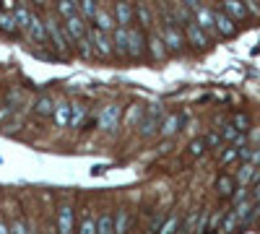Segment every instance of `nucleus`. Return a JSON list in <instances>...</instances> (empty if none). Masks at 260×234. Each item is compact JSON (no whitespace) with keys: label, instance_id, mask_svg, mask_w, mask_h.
Returning <instances> with one entry per match:
<instances>
[{"label":"nucleus","instance_id":"nucleus-1","mask_svg":"<svg viewBox=\"0 0 260 234\" xmlns=\"http://www.w3.org/2000/svg\"><path fill=\"white\" fill-rule=\"evenodd\" d=\"M45 29H47V42H52V47L65 57V55H68V50H71V45H68L65 31H62V24H57V16H47L45 18Z\"/></svg>","mask_w":260,"mask_h":234},{"label":"nucleus","instance_id":"nucleus-2","mask_svg":"<svg viewBox=\"0 0 260 234\" xmlns=\"http://www.w3.org/2000/svg\"><path fill=\"white\" fill-rule=\"evenodd\" d=\"M161 120H164V112L159 104H151V107L146 110L141 125H138V133L141 138H151V136H156L159 133V127H161Z\"/></svg>","mask_w":260,"mask_h":234},{"label":"nucleus","instance_id":"nucleus-3","mask_svg":"<svg viewBox=\"0 0 260 234\" xmlns=\"http://www.w3.org/2000/svg\"><path fill=\"white\" fill-rule=\"evenodd\" d=\"M89 39H91V47H94V57H112L115 47H112V34H104L99 29H89Z\"/></svg>","mask_w":260,"mask_h":234},{"label":"nucleus","instance_id":"nucleus-4","mask_svg":"<svg viewBox=\"0 0 260 234\" xmlns=\"http://www.w3.org/2000/svg\"><path fill=\"white\" fill-rule=\"evenodd\" d=\"M143 55H146V31L141 26H130L127 29V57L141 60Z\"/></svg>","mask_w":260,"mask_h":234},{"label":"nucleus","instance_id":"nucleus-5","mask_svg":"<svg viewBox=\"0 0 260 234\" xmlns=\"http://www.w3.org/2000/svg\"><path fill=\"white\" fill-rule=\"evenodd\" d=\"M120 120H122V110L117 107V104H107V107L99 112L96 125H99V130H104V133H115L120 127Z\"/></svg>","mask_w":260,"mask_h":234},{"label":"nucleus","instance_id":"nucleus-6","mask_svg":"<svg viewBox=\"0 0 260 234\" xmlns=\"http://www.w3.org/2000/svg\"><path fill=\"white\" fill-rule=\"evenodd\" d=\"M89 24L81 18V16H73V18H65V24H62V31L65 37H68V42H73V45H78V42H83L86 37H89Z\"/></svg>","mask_w":260,"mask_h":234},{"label":"nucleus","instance_id":"nucleus-7","mask_svg":"<svg viewBox=\"0 0 260 234\" xmlns=\"http://www.w3.org/2000/svg\"><path fill=\"white\" fill-rule=\"evenodd\" d=\"M159 34H161L164 45H167V52H172V55L182 52V47H185V34H182L180 26H161Z\"/></svg>","mask_w":260,"mask_h":234},{"label":"nucleus","instance_id":"nucleus-8","mask_svg":"<svg viewBox=\"0 0 260 234\" xmlns=\"http://www.w3.org/2000/svg\"><path fill=\"white\" fill-rule=\"evenodd\" d=\"M182 34H185V42H190L195 50H206V47H208V34H206L198 24H195V18L187 21V24L182 26Z\"/></svg>","mask_w":260,"mask_h":234},{"label":"nucleus","instance_id":"nucleus-9","mask_svg":"<svg viewBox=\"0 0 260 234\" xmlns=\"http://www.w3.org/2000/svg\"><path fill=\"white\" fill-rule=\"evenodd\" d=\"M185 125V115H180V112H169V115H164V120H161V127H159V136L161 138H172L175 133H180V127Z\"/></svg>","mask_w":260,"mask_h":234},{"label":"nucleus","instance_id":"nucleus-10","mask_svg":"<svg viewBox=\"0 0 260 234\" xmlns=\"http://www.w3.org/2000/svg\"><path fill=\"white\" fill-rule=\"evenodd\" d=\"M146 50L151 52V60H164L169 52H167V45H164V39H161V34L159 31H151V34H146Z\"/></svg>","mask_w":260,"mask_h":234},{"label":"nucleus","instance_id":"nucleus-11","mask_svg":"<svg viewBox=\"0 0 260 234\" xmlns=\"http://www.w3.org/2000/svg\"><path fill=\"white\" fill-rule=\"evenodd\" d=\"M112 16H115V24L122 26V29H130V26H133V21H136V13H133V6H130V3H115Z\"/></svg>","mask_w":260,"mask_h":234},{"label":"nucleus","instance_id":"nucleus-12","mask_svg":"<svg viewBox=\"0 0 260 234\" xmlns=\"http://www.w3.org/2000/svg\"><path fill=\"white\" fill-rule=\"evenodd\" d=\"M237 185L240 187H252L255 182H260V166H252V164H242L240 172H237Z\"/></svg>","mask_w":260,"mask_h":234},{"label":"nucleus","instance_id":"nucleus-13","mask_svg":"<svg viewBox=\"0 0 260 234\" xmlns=\"http://www.w3.org/2000/svg\"><path fill=\"white\" fill-rule=\"evenodd\" d=\"M73 224H76V214L71 206H60L57 208V231L60 234H73Z\"/></svg>","mask_w":260,"mask_h":234},{"label":"nucleus","instance_id":"nucleus-14","mask_svg":"<svg viewBox=\"0 0 260 234\" xmlns=\"http://www.w3.org/2000/svg\"><path fill=\"white\" fill-rule=\"evenodd\" d=\"M94 29H99V31H104V34H112V31L117 29L112 11H107V8H99V13L94 16Z\"/></svg>","mask_w":260,"mask_h":234},{"label":"nucleus","instance_id":"nucleus-15","mask_svg":"<svg viewBox=\"0 0 260 234\" xmlns=\"http://www.w3.org/2000/svg\"><path fill=\"white\" fill-rule=\"evenodd\" d=\"M213 24H216V34H221V37H232L237 31V24L224 11H213Z\"/></svg>","mask_w":260,"mask_h":234},{"label":"nucleus","instance_id":"nucleus-16","mask_svg":"<svg viewBox=\"0 0 260 234\" xmlns=\"http://www.w3.org/2000/svg\"><path fill=\"white\" fill-rule=\"evenodd\" d=\"M221 11L234 21V24L250 16V13H247V6H245V3H240V0H226V3H221Z\"/></svg>","mask_w":260,"mask_h":234},{"label":"nucleus","instance_id":"nucleus-17","mask_svg":"<svg viewBox=\"0 0 260 234\" xmlns=\"http://www.w3.org/2000/svg\"><path fill=\"white\" fill-rule=\"evenodd\" d=\"M29 37H31V42H37V45H45L47 42V29H45V18H39L37 13L31 16V24H29V31H26Z\"/></svg>","mask_w":260,"mask_h":234},{"label":"nucleus","instance_id":"nucleus-18","mask_svg":"<svg viewBox=\"0 0 260 234\" xmlns=\"http://www.w3.org/2000/svg\"><path fill=\"white\" fill-rule=\"evenodd\" d=\"M133 13H136V21L141 24V29H143V31L154 26V11H151V6L138 3V6H133Z\"/></svg>","mask_w":260,"mask_h":234},{"label":"nucleus","instance_id":"nucleus-19","mask_svg":"<svg viewBox=\"0 0 260 234\" xmlns=\"http://www.w3.org/2000/svg\"><path fill=\"white\" fill-rule=\"evenodd\" d=\"M52 122H55L57 127H68V125H71V104H68V102H55Z\"/></svg>","mask_w":260,"mask_h":234},{"label":"nucleus","instance_id":"nucleus-20","mask_svg":"<svg viewBox=\"0 0 260 234\" xmlns=\"http://www.w3.org/2000/svg\"><path fill=\"white\" fill-rule=\"evenodd\" d=\"M112 47H115V52H117L120 57H127V29L117 26V29L112 31Z\"/></svg>","mask_w":260,"mask_h":234},{"label":"nucleus","instance_id":"nucleus-21","mask_svg":"<svg viewBox=\"0 0 260 234\" xmlns=\"http://www.w3.org/2000/svg\"><path fill=\"white\" fill-rule=\"evenodd\" d=\"M237 190V180L229 177V175H221L219 180H216V193H219L221 198H232Z\"/></svg>","mask_w":260,"mask_h":234},{"label":"nucleus","instance_id":"nucleus-22","mask_svg":"<svg viewBox=\"0 0 260 234\" xmlns=\"http://www.w3.org/2000/svg\"><path fill=\"white\" fill-rule=\"evenodd\" d=\"M31 16H34V11H29V6H18V8L13 11V18H16V26H18V31H29Z\"/></svg>","mask_w":260,"mask_h":234},{"label":"nucleus","instance_id":"nucleus-23","mask_svg":"<svg viewBox=\"0 0 260 234\" xmlns=\"http://www.w3.org/2000/svg\"><path fill=\"white\" fill-rule=\"evenodd\" d=\"M34 110H37V115H50L52 117V112H55V99L50 96V94H42L39 99H37V104H34Z\"/></svg>","mask_w":260,"mask_h":234},{"label":"nucleus","instance_id":"nucleus-24","mask_svg":"<svg viewBox=\"0 0 260 234\" xmlns=\"http://www.w3.org/2000/svg\"><path fill=\"white\" fill-rule=\"evenodd\" d=\"M99 13V3H94V0H83V3H78V16L89 24V21H94V16Z\"/></svg>","mask_w":260,"mask_h":234},{"label":"nucleus","instance_id":"nucleus-25","mask_svg":"<svg viewBox=\"0 0 260 234\" xmlns=\"http://www.w3.org/2000/svg\"><path fill=\"white\" fill-rule=\"evenodd\" d=\"M86 115H89V107H83V104H71V125L68 127H81Z\"/></svg>","mask_w":260,"mask_h":234},{"label":"nucleus","instance_id":"nucleus-26","mask_svg":"<svg viewBox=\"0 0 260 234\" xmlns=\"http://www.w3.org/2000/svg\"><path fill=\"white\" fill-rule=\"evenodd\" d=\"M96 234H115V214H102L96 219Z\"/></svg>","mask_w":260,"mask_h":234},{"label":"nucleus","instance_id":"nucleus-27","mask_svg":"<svg viewBox=\"0 0 260 234\" xmlns=\"http://www.w3.org/2000/svg\"><path fill=\"white\" fill-rule=\"evenodd\" d=\"M0 31H6V34H18V26H16L13 13L0 11Z\"/></svg>","mask_w":260,"mask_h":234},{"label":"nucleus","instance_id":"nucleus-28","mask_svg":"<svg viewBox=\"0 0 260 234\" xmlns=\"http://www.w3.org/2000/svg\"><path fill=\"white\" fill-rule=\"evenodd\" d=\"M57 13L62 18H73V16H78V3H73V0H62V3H57Z\"/></svg>","mask_w":260,"mask_h":234},{"label":"nucleus","instance_id":"nucleus-29","mask_svg":"<svg viewBox=\"0 0 260 234\" xmlns=\"http://www.w3.org/2000/svg\"><path fill=\"white\" fill-rule=\"evenodd\" d=\"M237 226H240V219H237V214H234V211H229V214L224 216V221H221V229H219V231H224V234H232V231H237Z\"/></svg>","mask_w":260,"mask_h":234},{"label":"nucleus","instance_id":"nucleus-30","mask_svg":"<svg viewBox=\"0 0 260 234\" xmlns=\"http://www.w3.org/2000/svg\"><path fill=\"white\" fill-rule=\"evenodd\" d=\"M141 120H143V110H141V104H133L130 107V112H127V117H125V125H130V127H138L141 125Z\"/></svg>","mask_w":260,"mask_h":234},{"label":"nucleus","instance_id":"nucleus-31","mask_svg":"<svg viewBox=\"0 0 260 234\" xmlns=\"http://www.w3.org/2000/svg\"><path fill=\"white\" fill-rule=\"evenodd\" d=\"M232 125L237 127V133H247V130H250V117H247L245 112H237V115L232 117Z\"/></svg>","mask_w":260,"mask_h":234},{"label":"nucleus","instance_id":"nucleus-32","mask_svg":"<svg viewBox=\"0 0 260 234\" xmlns=\"http://www.w3.org/2000/svg\"><path fill=\"white\" fill-rule=\"evenodd\" d=\"M177 229H180V216H177V214H172L169 219H164L159 234H177Z\"/></svg>","mask_w":260,"mask_h":234},{"label":"nucleus","instance_id":"nucleus-33","mask_svg":"<svg viewBox=\"0 0 260 234\" xmlns=\"http://www.w3.org/2000/svg\"><path fill=\"white\" fill-rule=\"evenodd\" d=\"M208 151V146H206V138H195L190 146H187V154L190 156H203Z\"/></svg>","mask_w":260,"mask_h":234},{"label":"nucleus","instance_id":"nucleus-34","mask_svg":"<svg viewBox=\"0 0 260 234\" xmlns=\"http://www.w3.org/2000/svg\"><path fill=\"white\" fill-rule=\"evenodd\" d=\"M78 234H96V219L94 216H83V221L78 224Z\"/></svg>","mask_w":260,"mask_h":234},{"label":"nucleus","instance_id":"nucleus-35","mask_svg":"<svg viewBox=\"0 0 260 234\" xmlns=\"http://www.w3.org/2000/svg\"><path fill=\"white\" fill-rule=\"evenodd\" d=\"M127 231V211H117L115 214V234H125Z\"/></svg>","mask_w":260,"mask_h":234},{"label":"nucleus","instance_id":"nucleus-36","mask_svg":"<svg viewBox=\"0 0 260 234\" xmlns=\"http://www.w3.org/2000/svg\"><path fill=\"white\" fill-rule=\"evenodd\" d=\"M219 133H221V141H224V143H229V146L237 141V136H240V133H237V127H234L232 122H229V125H224Z\"/></svg>","mask_w":260,"mask_h":234},{"label":"nucleus","instance_id":"nucleus-37","mask_svg":"<svg viewBox=\"0 0 260 234\" xmlns=\"http://www.w3.org/2000/svg\"><path fill=\"white\" fill-rule=\"evenodd\" d=\"M255 224H260V203H255V206H252V211L247 214V219L242 221V229H247V226H255Z\"/></svg>","mask_w":260,"mask_h":234},{"label":"nucleus","instance_id":"nucleus-38","mask_svg":"<svg viewBox=\"0 0 260 234\" xmlns=\"http://www.w3.org/2000/svg\"><path fill=\"white\" fill-rule=\"evenodd\" d=\"M198 219H201V211L192 208L187 214V219H185V231H195V229H198Z\"/></svg>","mask_w":260,"mask_h":234},{"label":"nucleus","instance_id":"nucleus-39","mask_svg":"<svg viewBox=\"0 0 260 234\" xmlns=\"http://www.w3.org/2000/svg\"><path fill=\"white\" fill-rule=\"evenodd\" d=\"M76 47H78V55H81V57H86V60L94 57V47H91V39H89V37H86L83 42H78Z\"/></svg>","mask_w":260,"mask_h":234},{"label":"nucleus","instance_id":"nucleus-40","mask_svg":"<svg viewBox=\"0 0 260 234\" xmlns=\"http://www.w3.org/2000/svg\"><path fill=\"white\" fill-rule=\"evenodd\" d=\"M237 159H240V148H234V146L224 148V154H221V164H232V161H237Z\"/></svg>","mask_w":260,"mask_h":234},{"label":"nucleus","instance_id":"nucleus-41","mask_svg":"<svg viewBox=\"0 0 260 234\" xmlns=\"http://www.w3.org/2000/svg\"><path fill=\"white\" fill-rule=\"evenodd\" d=\"M245 200H250V187H237L234 195H232V203L237 206V203H245Z\"/></svg>","mask_w":260,"mask_h":234},{"label":"nucleus","instance_id":"nucleus-42","mask_svg":"<svg viewBox=\"0 0 260 234\" xmlns=\"http://www.w3.org/2000/svg\"><path fill=\"white\" fill-rule=\"evenodd\" d=\"M203 138H206V146H208V148H219V146L224 143V141H221V133H216V130L208 133V136H203Z\"/></svg>","mask_w":260,"mask_h":234},{"label":"nucleus","instance_id":"nucleus-43","mask_svg":"<svg viewBox=\"0 0 260 234\" xmlns=\"http://www.w3.org/2000/svg\"><path fill=\"white\" fill-rule=\"evenodd\" d=\"M8 229H11V234H29V226L24 224V221H13V224H8Z\"/></svg>","mask_w":260,"mask_h":234},{"label":"nucleus","instance_id":"nucleus-44","mask_svg":"<svg viewBox=\"0 0 260 234\" xmlns=\"http://www.w3.org/2000/svg\"><path fill=\"white\" fill-rule=\"evenodd\" d=\"M221 221H224V214H221V211H219V214H213L211 219H208V229H221Z\"/></svg>","mask_w":260,"mask_h":234},{"label":"nucleus","instance_id":"nucleus-45","mask_svg":"<svg viewBox=\"0 0 260 234\" xmlns=\"http://www.w3.org/2000/svg\"><path fill=\"white\" fill-rule=\"evenodd\" d=\"M198 234H203V231H208V214L206 211H201V219H198V229H195Z\"/></svg>","mask_w":260,"mask_h":234},{"label":"nucleus","instance_id":"nucleus-46","mask_svg":"<svg viewBox=\"0 0 260 234\" xmlns=\"http://www.w3.org/2000/svg\"><path fill=\"white\" fill-rule=\"evenodd\" d=\"M250 200H252V203H260V182H255V185L250 187Z\"/></svg>","mask_w":260,"mask_h":234},{"label":"nucleus","instance_id":"nucleus-47","mask_svg":"<svg viewBox=\"0 0 260 234\" xmlns=\"http://www.w3.org/2000/svg\"><path fill=\"white\" fill-rule=\"evenodd\" d=\"M247 6V13H255V16H260V6L257 3H245Z\"/></svg>","mask_w":260,"mask_h":234},{"label":"nucleus","instance_id":"nucleus-48","mask_svg":"<svg viewBox=\"0 0 260 234\" xmlns=\"http://www.w3.org/2000/svg\"><path fill=\"white\" fill-rule=\"evenodd\" d=\"M0 234H11V229H8V224L0 219Z\"/></svg>","mask_w":260,"mask_h":234},{"label":"nucleus","instance_id":"nucleus-49","mask_svg":"<svg viewBox=\"0 0 260 234\" xmlns=\"http://www.w3.org/2000/svg\"><path fill=\"white\" fill-rule=\"evenodd\" d=\"M257 226H260V224H257Z\"/></svg>","mask_w":260,"mask_h":234}]
</instances>
